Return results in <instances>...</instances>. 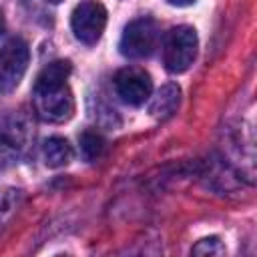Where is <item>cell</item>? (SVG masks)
I'll return each instance as SVG.
<instances>
[{"instance_id": "obj_11", "label": "cell", "mask_w": 257, "mask_h": 257, "mask_svg": "<svg viewBox=\"0 0 257 257\" xmlns=\"http://www.w3.org/2000/svg\"><path fill=\"white\" fill-rule=\"evenodd\" d=\"M20 199H22V191L20 189H6V191L0 193V229L10 219L14 209L18 207Z\"/></svg>"}, {"instance_id": "obj_13", "label": "cell", "mask_w": 257, "mask_h": 257, "mask_svg": "<svg viewBox=\"0 0 257 257\" xmlns=\"http://www.w3.org/2000/svg\"><path fill=\"white\" fill-rule=\"evenodd\" d=\"M169 4H173V6H189V4H193L195 0H167Z\"/></svg>"}, {"instance_id": "obj_9", "label": "cell", "mask_w": 257, "mask_h": 257, "mask_svg": "<svg viewBox=\"0 0 257 257\" xmlns=\"http://www.w3.org/2000/svg\"><path fill=\"white\" fill-rule=\"evenodd\" d=\"M70 70H72V66H70L68 60H54V62L46 64V66L38 72V76H36L34 82H38V84H58V82H66V78L70 76Z\"/></svg>"}, {"instance_id": "obj_14", "label": "cell", "mask_w": 257, "mask_h": 257, "mask_svg": "<svg viewBox=\"0 0 257 257\" xmlns=\"http://www.w3.org/2000/svg\"><path fill=\"white\" fill-rule=\"evenodd\" d=\"M4 28H6V22H4V14L0 12V36L4 34Z\"/></svg>"}, {"instance_id": "obj_5", "label": "cell", "mask_w": 257, "mask_h": 257, "mask_svg": "<svg viewBox=\"0 0 257 257\" xmlns=\"http://www.w3.org/2000/svg\"><path fill=\"white\" fill-rule=\"evenodd\" d=\"M70 26L82 44H94L106 26V8L96 0H82L72 10Z\"/></svg>"}, {"instance_id": "obj_10", "label": "cell", "mask_w": 257, "mask_h": 257, "mask_svg": "<svg viewBox=\"0 0 257 257\" xmlns=\"http://www.w3.org/2000/svg\"><path fill=\"white\" fill-rule=\"evenodd\" d=\"M78 143H80V153L86 161H96L106 149V141L94 131H84L78 137Z\"/></svg>"}, {"instance_id": "obj_6", "label": "cell", "mask_w": 257, "mask_h": 257, "mask_svg": "<svg viewBox=\"0 0 257 257\" xmlns=\"http://www.w3.org/2000/svg\"><path fill=\"white\" fill-rule=\"evenodd\" d=\"M114 88L122 102L131 106H141L153 92V80L145 70L128 66L116 72Z\"/></svg>"}, {"instance_id": "obj_15", "label": "cell", "mask_w": 257, "mask_h": 257, "mask_svg": "<svg viewBox=\"0 0 257 257\" xmlns=\"http://www.w3.org/2000/svg\"><path fill=\"white\" fill-rule=\"evenodd\" d=\"M48 2H52V4H58V2H62V0H48Z\"/></svg>"}, {"instance_id": "obj_12", "label": "cell", "mask_w": 257, "mask_h": 257, "mask_svg": "<svg viewBox=\"0 0 257 257\" xmlns=\"http://www.w3.org/2000/svg\"><path fill=\"white\" fill-rule=\"evenodd\" d=\"M223 245L217 237H207V239H201L195 247H193V253L195 255H219L223 253Z\"/></svg>"}, {"instance_id": "obj_1", "label": "cell", "mask_w": 257, "mask_h": 257, "mask_svg": "<svg viewBox=\"0 0 257 257\" xmlns=\"http://www.w3.org/2000/svg\"><path fill=\"white\" fill-rule=\"evenodd\" d=\"M32 104L36 114L46 122H64L74 112V98L66 82H58V84L34 82Z\"/></svg>"}, {"instance_id": "obj_4", "label": "cell", "mask_w": 257, "mask_h": 257, "mask_svg": "<svg viewBox=\"0 0 257 257\" xmlns=\"http://www.w3.org/2000/svg\"><path fill=\"white\" fill-rule=\"evenodd\" d=\"M28 60H30V50L22 38H12L0 48V92L2 94L12 92L20 84L28 68Z\"/></svg>"}, {"instance_id": "obj_7", "label": "cell", "mask_w": 257, "mask_h": 257, "mask_svg": "<svg viewBox=\"0 0 257 257\" xmlns=\"http://www.w3.org/2000/svg\"><path fill=\"white\" fill-rule=\"evenodd\" d=\"M179 102H181V88H179V84L167 82L153 96L151 106H149V112L157 120H167V118H171L177 112Z\"/></svg>"}, {"instance_id": "obj_2", "label": "cell", "mask_w": 257, "mask_h": 257, "mask_svg": "<svg viewBox=\"0 0 257 257\" xmlns=\"http://www.w3.org/2000/svg\"><path fill=\"white\" fill-rule=\"evenodd\" d=\"M197 32L191 26H175L173 30H169L165 44H163V60H165V68L173 74H181L185 72L195 56H197Z\"/></svg>"}, {"instance_id": "obj_3", "label": "cell", "mask_w": 257, "mask_h": 257, "mask_svg": "<svg viewBox=\"0 0 257 257\" xmlns=\"http://www.w3.org/2000/svg\"><path fill=\"white\" fill-rule=\"evenodd\" d=\"M159 30L157 22L149 16L137 18L124 26V32L120 36V54L126 58H147L153 54L157 46Z\"/></svg>"}, {"instance_id": "obj_8", "label": "cell", "mask_w": 257, "mask_h": 257, "mask_svg": "<svg viewBox=\"0 0 257 257\" xmlns=\"http://www.w3.org/2000/svg\"><path fill=\"white\" fill-rule=\"evenodd\" d=\"M42 155H44V161L48 167H52V169L64 167L72 161V147L62 137H50L44 141Z\"/></svg>"}]
</instances>
